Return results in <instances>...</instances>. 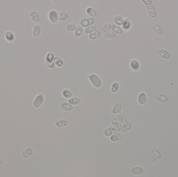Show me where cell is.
<instances>
[{"label": "cell", "mask_w": 178, "mask_h": 177, "mask_svg": "<svg viewBox=\"0 0 178 177\" xmlns=\"http://www.w3.org/2000/svg\"><path fill=\"white\" fill-rule=\"evenodd\" d=\"M88 79L92 85L95 88L101 87L102 85V82L101 79L98 75L95 74H91L88 76Z\"/></svg>", "instance_id": "cell-1"}, {"label": "cell", "mask_w": 178, "mask_h": 177, "mask_svg": "<svg viewBox=\"0 0 178 177\" xmlns=\"http://www.w3.org/2000/svg\"><path fill=\"white\" fill-rule=\"evenodd\" d=\"M44 101V96L42 94H39L37 95L35 98H34L33 102V107L35 108H38L42 104L43 102Z\"/></svg>", "instance_id": "cell-2"}, {"label": "cell", "mask_w": 178, "mask_h": 177, "mask_svg": "<svg viewBox=\"0 0 178 177\" xmlns=\"http://www.w3.org/2000/svg\"><path fill=\"white\" fill-rule=\"evenodd\" d=\"M94 19L93 18H88L83 19L82 20L80 21L81 26L84 28H87L90 26H91L94 25Z\"/></svg>", "instance_id": "cell-3"}, {"label": "cell", "mask_w": 178, "mask_h": 177, "mask_svg": "<svg viewBox=\"0 0 178 177\" xmlns=\"http://www.w3.org/2000/svg\"><path fill=\"white\" fill-rule=\"evenodd\" d=\"M48 19L52 23L55 24L57 22L58 20V13L55 10H51L48 12Z\"/></svg>", "instance_id": "cell-4"}, {"label": "cell", "mask_w": 178, "mask_h": 177, "mask_svg": "<svg viewBox=\"0 0 178 177\" xmlns=\"http://www.w3.org/2000/svg\"><path fill=\"white\" fill-rule=\"evenodd\" d=\"M130 67L131 69L134 71H137L140 69V64L137 60L133 59L130 62Z\"/></svg>", "instance_id": "cell-5"}, {"label": "cell", "mask_w": 178, "mask_h": 177, "mask_svg": "<svg viewBox=\"0 0 178 177\" xmlns=\"http://www.w3.org/2000/svg\"><path fill=\"white\" fill-rule=\"evenodd\" d=\"M111 123L113 126V127L115 128L117 131H120L121 129V124L119 123V122L117 120V119L113 118L111 120Z\"/></svg>", "instance_id": "cell-6"}, {"label": "cell", "mask_w": 178, "mask_h": 177, "mask_svg": "<svg viewBox=\"0 0 178 177\" xmlns=\"http://www.w3.org/2000/svg\"><path fill=\"white\" fill-rule=\"evenodd\" d=\"M146 11L148 16L151 18H154L156 17V13L154 6L151 5L146 6Z\"/></svg>", "instance_id": "cell-7"}, {"label": "cell", "mask_w": 178, "mask_h": 177, "mask_svg": "<svg viewBox=\"0 0 178 177\" xmlns=\"http://www.w3.org/2000/svg\"><path fill=\"white\" fill-rule=\"evenodd\" d=\"M60 107L62 110L65 111H70L73 109V105L68 102H63L60 104Z\"/></svg>", "instance_id": "cell-8"}, {"label": "cell", "mask_w": 178, "mask_h": 177, "mask_svg": "<svg viewBox=\"0 0 178 177\" xmlns=\"http://www.w3.org/2000/svg\"><path fill=\"white\" fill-rule=\"evenodd\" d=\"M144 172V169L141 167L135 166L131 169V173L134 175H139Z\"/></svg>", "instance_id": "cell-9"}, {"label": "cell", "mask_w": 178, "mask_h": 177, "mask_svg": "<svg viewBox=\"0 0 178 177\" xmlns=\"http://www.w3.org/2000/svg\"><path fill=\"white\" fill-rule=\"evenodd\" d=\"M146 100H147L146 96L144 92H141L138 96V101L140 104H145L146 102Z\"/></svg>", "instance_id": "cell-10"}, {"label": "cell", "mask_w": 178, "mask_h": 177, "mask_svg": "<svg viewBox=\"0 0 178 177\" xmlns=\"http://www.w3.org/2000/svg\"><path fill=\"white\" fill-rule=\"evenodd\" d=\"M158 54H159L160 57H161L164 59H167L169 58L171 56V55L167 50L164 49H160L159 50V52H158Z\"/></svg>", "instance_id": "cell-11"}, {"label": "cell", "mask_w": 178, "mask_h": 177, "mask_svg": "<svg viewBox=\"0 0 178 177\" xmlns=\"http://www.w3.org/2000/svg\"><path fill=\"white\" fill-rule=\"evenodd\" d=\"M116 133V130L113 127H109L106 128L104 131V134L106 137H109L112 136L113 134Z\"/></svg>", "instance_id": "cell-12"}, {"label": "cell", "mask_w": 178, "mask_h": 177, "mask_svg": "<svg viewBox=\"0 0 178 177\" xmlns=\"http://www.w3.org/2000/svg\"><path fill=\"white\" fill-rule=\"evenodd\" d=\"M41 28L39 25H35L33 28V31H32V35L34 37H38L41 33Z\"/></svg>", "instance_id": "cell-13"}, {"label": "cell", "mask_w": 178, "mask_h": 177, "mask_svg": "<svg viewBox=\"0 0 178 177\" xmlns=\"http://www.w3.org/2000/svg\"><path fill=\"white\" fill-rule=\"evenodd\" d=\"M124 20L125 19L121 16L117 15L114 18V22L116 25L120 26V25H122L124 22Z\"/></svg>", "instance_id": "cell-14"}, {"label": "cell", "mask_w": 178, "mask_h": 177, "mask_svg": "<svg viewBox=\"0 0 178 177\" xmlns=\"http://www.w3.org/2000/svg\"><path fill=\"white\" fill-rule=\"evenodd\" d=\"M30 17L31 20L35 22L39 21L40 17L39 15L38 14V12L35 11H32L30 13Z\"/></svg>", "instance_id": "cell-15"}, {"label": "cell", "mask_w": 178, "mask_h": 177, "mask_svg": "<svg viewBox=\"0 0 178 177\" xmlns=\"http://www.w3.org/2000/svg\"><path fill=\"white\" fill-rule=\"evenodd\" d=\"M5 37L6 41L9 42H13L15 40L14 34L11 31H7L6 32L5 34Z\"/></svg>", "instance_id": "cell-16"}, {"label": "cell", "mask_w": 178, "mask_h": 177, "mask_svg": "<svg viewBox=\"0 0 178 177\" xmlns=\"http://www.w3.org/2000/svg\"><path fill=\"white\" fill-rule=\"evenodd\" d=\"M101 32H100L99 31H95L93 33L90 34L89 35V38L91 40H96L101 36Z\"/></svg>", "instance_id": "cell-17"}, {"label": "cell", "mask_w": 178, "mask_h": 177, "mask_svg": "<svg viewBox=\"0 0 178 177\" xmlns=\"http://www.w3.org/2000/svg\"><path fill=\"white\" fill-rule=\"evenodd\" d=\"M131 27V22L130 20V19L128 18H126L124 20V22L122 24V28L123 29L127 31L130 29Z\"/></svg>", "instance_id": "cell-18"}, {"label": "cell", "mask_w": 178, "mask_h": 177, "mask_svg": "<svg viewBox=\"0 0 178 177\" xmlns=\"http://www.w3.org/2000/svg\"><path fill=\"white\" fill-rule=\"evenodd\" d=\"M121 109H122L121 104H120V103H117V104H116L114 105V107L112 108V113L115 114L119 113L120 112Z\"/></svg>", "instance_id": "cell-19"}, {"label": "cell", "mask_w": 178, "mask_h": 177, "mask_svg": "<svg viewBox=\"0 0 178 177\" xmlns=\"http://www.w3.org/2000/svg\"><path fill=\"white\" fill-rule=\"evenodd\" d=\"M32 150L30 146H29L26 149H25L23 151V152L22 153V155L24 158H28V157L32 155Z\"/></svg>", "instance_id": "cell-20"}, {"label": "cell", "mask_w": 178, "mask_h": 177, "mask_svg": "<svg viewBox=\"0 0 178 177\" xmlns=\"http://www.w3.org/2000/svg\"><path fill=\"white\" fill-rule=\"evenodd\" d=\"M112 30L113 32H114L116 34H120L122 32V29L116 24L112 25Z\"/></svg>", "instance_id": "cell-21"}, {"label": "cell", "mask_w": 178, "mask_h": 177, "mask_svg": "<svg viewBox=\"0 0 178 177\" xmlns=\"http://www.w3.org/2000/svg\"><path fill=\"white\" fill-rule=\"evenodd\" d=\"M87 14L92 17H94L97 15V12L94 9L91 7H89L86 9Z\"/></svg>", "instance_id": "cell-22"}, {"label": "cell", "mask_w": 178, "mask_h": 177, "mask_svg": "<svg viewBox=\"0 0 178 177\" xmlns=\"http://www.w3.org/2000/svg\"><path fill=\"white\" fill-rule=\"evenodd\" d=\"M153 29L155 33L157 35H161L163 33V31L162 29L160 28L159 25L157 24H154L153 26Z\"/></svg>", "instance_id": "cell-23"}, {"label": "cell", "mask_w": 178, "mask_h": 177, "mask_svg": "<svg viewBox=\"0 0 178 177\" xmlns=\"http://www.w3.org/2000/svg\"><path fill=\"white\" fill-rule=\"evenodd\" d=\"M97 27L95 25H92L91 26L87 27L85 29V33L87 34H90L96 30Z\"/></svg>", "instance_id": "cell-24"}, {"label": "cell", "mask_w": 178, "mask_h": 177, "mask_svg": "<svg viewBox=\"0 0 178 177\" xmlns=\"http://www.w3.org/2000/svg\"><path fill=\"white\" fill-rule=\"evenodd\" d=\"M68 122L66 120L62 119V120H59L56 122V126L59 128H61L66 126Z\"/></svg>", "instance_id": "cell-25"}, {"label": "cell", "mask_w": 178, "mask_h": 177, "mask_svg": "<svg viewBox=\"0 0 178 177\" xmlns=\"http://www.w3.org/2000/svg\"><path fill=\"white\" fill-rule=\"evenodd\" d=\"M54 58H55L54 55L52 52L48 53L46 55V57H45V62H53Z\"/></svg>", "instance_id": "cell-26"}, {"label": "cell", "mask_w": 178, "mask_h": 177, "mask_svg": "<svg viewBox=\"0 0 178 177\" xmlns=\"http://www.w3.org/2000/svg\"><path fill=\"white\" fill-rule=\"evenodd\" d=\"M53 61L55 64L59 67H61L64 65L63 60L58 57H55Z\"/></svg>", "instance_id": "cell-27"}, {"label": "cell", "mask_w": 178, "mask_h": 177, "mask_svg": "<svg viewBox=\"0 0 178 177\" xmlns=\"http://www.w3.org/2000/svg\"><path fill=\"white\" fill-rule=\"evenodd\" d=\"M69 18V16L65 12H60L58 14V19L60 21H66Z\"/></svg>", "instance_id": "cell-28"}, {"label": "cell", "mask_w": 178, "mask_h": 177, "mask_svg": "<svg viewBox=\"0 0 178 177\" xmlns=\"http://www.w3.org/2000/svg\"><path fill=\"white\" fill-rule=\"evenodd\" d=\"M112 30V25L110 24H106L103 25L101 29V31L103 33H106L107 32L111 31Z\"/></svg>", "instance_id": "cell-29"}, {"label": "cell", "mask_w": 178, "mask_h": 177, "mask_svg": "<svg viewBox=\"0 0 178 177\" xmlns=\"http://www.w3.org/2000/svg\"><path fill=\"white\" fill-rule=\"evenodd\" d=\"M80 102V99L78 97H73L69 99L68 103L72 105H77Z\"/></svg>", "instance_id": "cell-30"}, {"label": "cell", "mask_w": 178, "mask_h": 177, "mask_svg": "<svg viewBox=\"0 0 178 177\" xmlns=\"http://www.w3.org/2000/svg\"><path fill=\"white\" fill-rule=\"evenodd\" d=\"M157 100L158 102L161 103H164L167 101L168 97L165 95H159L157 97Z\"/></svg>", "instance_id": "cell-31"}, {"label": "cell", "mask_w": 178, "mask_h": 177, "mask_svg": "<svg viewBox=\"0 0 178 177\" xmlns=\"http://www.w3.org/2000/svg\"><path fill=\"white\" fill-rule=\"evenodd\" d=\"M121 139V135L119 133H115L113 134L112 136H111L110 139L113 142H116V141H118Z\"/></svg>", "instance_id": "cell-32"}, {"label": "cell", "mask_w": 178, "mask_h": 177, "mask_svg": "<svg viewBox=\"0 0 178 177\" xmlns=\"http://www.w3.org/2000/svg\"><path fill=\"white\" fill-rule=\"evenodd\" d=\"M116 36V34L113 32L112 31H109L107 33H105L104 35V38H107V39H111V38H115Z\"/></svg>", "instance_id": "cell-33"}, {"label": "cell", "mask_w": 178, "mask_h": 177, "mask_svg": "<svg viewBox=\"0 0 178 177\" xmlns=\"http://www.w3.org/2000/svg\"><path fill=\"white\" fill-rule=\"evenodd\" d=\"M119 89V85L117 82H114L112 84L111 86V92H112L115 93L118 91Z\"/></svg>", "instance_id": "cell-34"}, {"label": "cell", "mask_w": 178, "mask_h": 177, "mask_svg": "<svg viewBox=\"0 0 178 177\" xmlns=\"http://www.w3.org/2000/svg\"><path fill=\"white\" fill-rule=\"evenodd\" d=\"M62 94L64 97L67 99L70 98L73 96L72 92L68 89L63 90V91L62 92Z\"/></svg>", "instance_id": "cell-35"}, {"label": "cell", "mask_w": 178, "mask_h": 177, "mask_svg": "<svg viewBox=\"0 0 178 177\" xmlns=\"http://www.w3.org/2000/svg\"><path fill=\"white\" fill-rule=\"evenodd\" d=\"M83 32V28L81 26V25H78L77 26L76 30H75V32H74V34L75 36L77 37H79L81 36V35L82 34Z\"/></svg>", "instance_id": "cell-36"}, {"label": "cell", "mask_w": 178, "mask_h": 177, "mask_svg": "<svg viewBox=\"0 0 178 177\" xmlns=\"http://www.w3.org/2000/svg\"><path fill=\"white\" fill-rule=\"evenodd\" d=\"M131 128V124L130 123L127 122V123L123 124L121 126V130L123 132H125L128 131Z\"/></svg>", "instance_id": "cell-37"}, {"label": "cell", "mask_w": 178, "mask_h": 177, "mask_svg": "<svg viewBox=\"0 0 178 177\" xmlns=\"http://www.w3.org/2000/svg\"><path fill=\"white\" fill-rule=\"evenodd\" d=\"M117 120L121 124H125L127 123V120L124 116L122 115H119L117 116Z\"/></svg>", "instance_id": "cell-38"}, {"label": "cell", "mask_w": 178, "mask_h": 177, "mask_svg": "<svg viewBox=\"0 0 178 177\" xmlns=\"http://www.w3.org/2000/svg\"><path fill=\"white\" fill-rule=\"evenodd\" d=\"M77 25L74 24H68L66 25V29L70 32L74 31L77 29Z\"/></svg>", "instance_id": "cell-39"}, {"label": "cell", "mask_w": 178, "mask_h": 177, "mask_svg": "<svg viewBox=\"0 0 178 177\" xmlns=\"http://www.w3.org/2000/svg\"><path fill=\"white\" fill-rule=\"evenodd\" d=\"M152 153H153V155L155 156V157H156L157 159H160L161 156L159 151L156 149H154L152 150Z\"/></svg>", "instance_id": "cell-40"}, {"label": "cell", "mask_w": 178, "mask_h": 177, "mask_svg": "<svg viewBox=\"0 0 178 177\" xmlns=\"http://www.w3.org/2000/svg\"><path fill=\"white\" fill-rule=\"evenodd\" d=\"M146 156L148 159L151 161V162H155V161H156V158H155V156L152 153H148Z\"/></svg>", "instance_id": "cell-41"}, {"label": "cell", "mask_w": 178, "mask_h": 177, "mask_svg": "<svg viewBox=\"0 0 178 177\" xmlns=\"http://www.w3.org/2000/svg\"><path fill=\"white\" fill-rule=\"evenodd\" d=\"M45 64H46V67H49L50 69H53L55 67V64L54 61L52 62H45Z\"/></svg>", "instance_id": "cell-42"}, {"label": "cell", "mask_w": 178, "mask_h": 177, "mask_svg": "<svg viewBox=\"0 0 178 177\" xmlns=\"http://www.w3.org/2000/svg\"><path fill=\"white\" fill-rule=\"evenodd\" d=\"M142 1L143 3V4L146 5V6H151L152 3V1H151V0H142Z\"/></svg>", "instance_id": "cell-43"}]
</instances>
